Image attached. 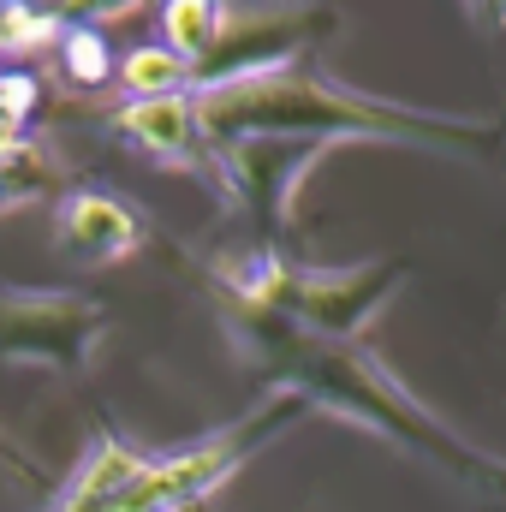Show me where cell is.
<instances>
[{"label":"cell","mask_w":506,"mask_h":512,"mask_svg":"<svg viewBox=\"0 0 506 512\" xmlns=\"http://www.w3.org/2000/svg\"><path fill=\"white\" fill-rule=\"evenodd\" d=\"M197 126L209 143H245V137H280V143H298V137H441V126L453 120H429V114H411V108H393L376 96H358L346 84H328V78H310L298 66H280V72H262V78H239V84H221V90H197Z\"/></svg>","instance_id":"obj_1"},{"label":"cell","mask_w":506,"mask_h":512,"mask_svg":"<svg viewBox=\"0 0 506 512\" xmlns=\"http://www.w3.org/2000/svg\"><path fill=\"white\" fill-rule=\"evenodd\" d=\"M310 405H316V393L304 382L274 387L239 429H221V435H209V441H197V447H179V453H167V459H149L108 512H185V507H197L203 495H215V489L251 459L280 423H292V411H310Z\"/></svg>","instance_id":"obj_2"},{"label":"cell","mask_w":506,"mask_h":512,"mask_svg":"<svg viewBox=\"0 0 506 512\" xmlns=\"http://www.w3.org/2000/svg\"><path fill=\"white\" fill-rule=\"evenodd\" d=\"M310 24H322V12L310 6H286V0H256V6H233L221 48L197 66V90H221L239 78H262L298 60V48L310 42Z\"/></svg>","instance_id":"obj_3"},{"label":"cell","mask_w":506,"mask_h":512,"mask_svg":"<svg viewBox=\"0 0 506 512\" xmlns=\"http://www.w3.org/2000/svg\"><path fill=\"white\" fill-rule=\"evenodd\" d=\"M102 334V310L78 292H0V358L78 364Z\"/></svg>","instance_id":"obj_4"},{"label":"cell","mask_w":506,"mask_h":512,"mask_svg":"<svg viewBox=\"0 0 506 512\" xmlns=\"http://www.w3.org/2000/svg\"><path fill=\"white\" fill-rule=\"evenodd\" d=\"M399 292V268H340V274H304L298 268V286H292V316L310 322L316 334H334V340H352L387 310V298Z\"/></svg>","instance_id":"obj_5"},{"label":"cell","mask_w":506,"mask_h":512,"mask_svg":"<svg viewBox=\"0 0 506 512\" xmlns=\"http://www.w3.org/2000/svg\"><path fill=\"white\" fill-rule=\"evenodd\" d=\"M54 245L78 262H126L143 251V221L108 191H66L54 209Z\"/></svg>","instance_id":"obj_6"},{"label":"cell","mask_w":506,"mask_h":512,"mask_svg":"<svg viewBox=\"0 0 506 512\" xmlns=\"http://www.w3.org/2000/svg\"><path fill=\"white\" fill-rule=\"evenodd\" d=\"M114 131L137 155L167 161V167H197L203 161V126H197V96H155V102H126L114 114Z\"/></svg>","instance_id":"obj_7"},{"label":"cell","mask_w":506,"mask_h":512,"mask_svg":"<svg viewBox=\"0 0 506 512\" xmlns=\"http://www.w3.org/2000/svg\"><path fill=\"white\" fill-rule=\"evenodd\" d=\"M149 459L131 447V441H120V435H102L90 453H84V465L72 471V483L60 489V501H54V512H108L120 495H126V483L143 471Z\"/></svg>","instance_id":"obj_8"},{"label":"cell","mask_w":506,"mask_h":512,"mask_svg":"<svg viewBox=\"0 0 506 512\" xmlns=\"http://www.w3.org/2000/svg\"><path fill=\"white\" fill-rule=\"evenodd\" d=\"M227 12H233V0H161V6H155L161 48H173V54L191 60V72H197V66L221 48Z\"/></svg>","instance_id":"obj_9"},{"label":"cell","mask_w":506,"mask_h":512,"mask_svg":"<svg viewBox=\"0 0 506 512\" xmlns=\"http://www.w3.org/2000/svg\"><path fill=\"white\" fill-rule=\"evenodd\" d=\"M114 84L126 90V102L197 96V72H191V60H179V54L161 48V42H137V48H126L120 66H114Z\"/></svg>","instance_id":"obj_10"},{"label":"cell","mask_w":506,"mask_h":512,"mask_svg":"<svg viewBox=\"0 0 506 512\" xmlns=\"http://www.w3.org/2000/svg\"><path fill=\"white\" fill-rule=\"evenodd\" d=\"M54 66H60V78L66 84H78V90H96V84H108L114 78V48H108V36L102 30H84V24H66L60 30V42H54Z\"/></svg>","instance_id":"obj_11"},{"label":"cell","mask_w":506,"mask_h":512,"mask_svg":"<svg viewBox=\"0 0 506 512\" xmlns=\"http://www.w3.org/2000/svg\"><path fill=\"white\" fill-rule=\"evenodd\" d=\"M60 18L48 12V0L42 6H30V0H0V42H6V54H30V48H48V42H60Z\"/></svg>","instance_id":"obj_12"},{"label":"cell","mask_w":506,"mask_h":512,"mask_svg":"<svg viewBox=\"0 0 506 512\" xmlns=\"http://www.w3.org/2000/svg\"><path fill=\"white\" fill-rule=\"evenodd\" d=\"M36 108H42V84L30 72H0V114L24 131L36 120Z\"/></svg>","instance_id":"obj_13"},{"label":"cell","mask_w":506,"mask_h":512,"mask_svg":"<svg viewBox=\"0 0 506 512\" xmlns=\"http://www.w3.org/2000/svg\"><path fill=\"white\" fill-rule=\"evenodd\" d=\"M137 6H143V0H48V12H54L60 24H84V30H102L108 18H126Z\"/></svg>","instance_id":"obj_14"},{"label":"cell","mask_w":506,"mask_h":512,"mask_svg":"<svg viewBox=\"0 0 506 512\" xmlns=\"http://www.w3.org/2000/svg\"><path fill=\"white\" fill-rule=\"evenodd\" d=\"M18 143H24V131L0 114V161H6V155H18Z\"/></svg>","instance_id":"obj_15"},{"label":"cell","mask_w":506,"mask_h":512,"mask_svg":"<svg viewBox=\"0 0 506 512\" xmlns=\"http://www.w3.org/2000/svg\"><path fill=\"white\" fill-rule=\"evenodd\" d=\"M477 6H483V12H489L495 24H506V0H477Z\"/></svg>","instance_id":"obj_16"},{"label":"cell","mask_w":506,"mask_h":512,"mask_svg":"<svg viewBox=\"0 0 506 512\" xmlns=\"http://www.w3.org/2000/svg\"><path fill=\"white\" fill-rule=\"evenodd\" d=\"M0 54H6V42H0Z\"/></svg>","instance_id":"obj_17"}]
</instances>
